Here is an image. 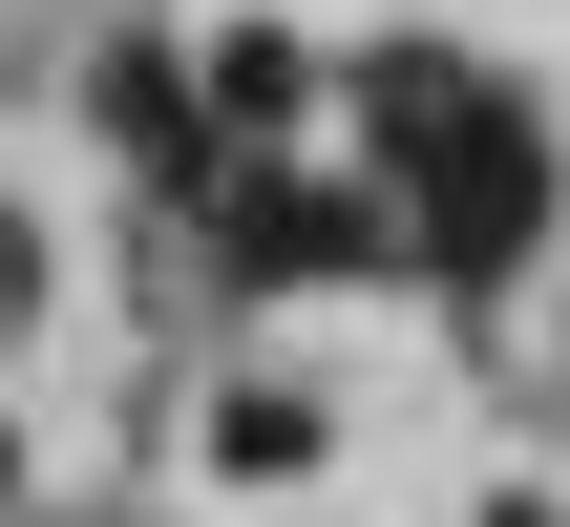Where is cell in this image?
Instances as JSON below:
<instances>
[{"label":"cell","mask_w":570,"mask_h":527,"mask_svg":"<svg viewBox=\"0 0 570 527\" xmlns=\"http://www.w3.org/2000/svg\"><path fill=\"white\" fill-rule=\"evenodd\" d=\"M360 127H381V169H402V211H423L444 275H508V253L550 232V127H529L508 84H465L444 42H381V63H360Z\"/></svg>","instance_id":"1"},{"label":"cell","mask_w":570,"mask_h":527,"mask_svg":"<svg viewBox=\"0 0 570 527\" xmlns=\"http://www.w3.org/2000/svg\"><path fill=\"white\" fill-rule=\"evenodd\" d=\"M212 232H233V275H254V296H296V275H381V253H423V211H381V190H233Z\"/></svg>","instance_id":"2"},{"label":"cell","mask_w":570,"mask_h":527,"mask_svg":"<svg viewBox=\"0 0 570 527\" xmlns=\"http://www.w3.org/2000/svg\"><path fill=\"white\" fill-rule=\"evenodd\" d=\"M296 84H317V63H296L275 21H233V42H212V127H296Z\"/></svg>","instance_id":"3"},{"label":"cell","mask_w":570,"mask_h":527,"mask_svg":"<svg viewBox=\"0 0 570 527\" xmlns=\"http://www.w3.org/2000/svg\"><path fill=\"white\" fill-rule=\"evenodd\" d=\"M296 444H317V401H296V380H233V401H212V465H233V486H275Z\"/></svg>","instance_id":"4"},{"label":"cell","mask_w":570,"mask_h":527,"mask_svg":"<svg viewBox=\"0 0 570 527\" xmlns=\"http://www.w3.org/2000/svg\"><path fill=\"white\" fill-rule=\"evenodd\" d=\"M487 527H550V507H487Z\"/></svg>","instance_id":"5"}]
</instances>
